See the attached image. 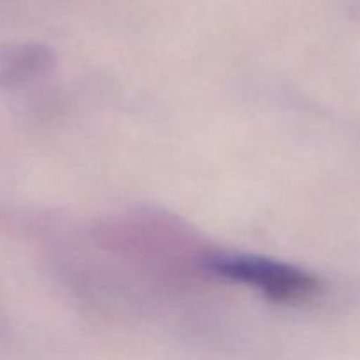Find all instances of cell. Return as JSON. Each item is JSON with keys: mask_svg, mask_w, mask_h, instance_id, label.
Wrapping results in <instances>:
<instances>
[{"mask_svg": "<svg viewBox=\"0 0 360 360\" xmlns=\"http://www.w3.org/2000/svg\"><path fill=\"white\" fill-rule=\"evenodd\" d=\"M206 267L217 276L255 288L276 302H301L320 290L315 274L257 255H213Z\"/></svg>", "mask_w": 360, "mask_h": 360, "instance_id": "1", "label": "cell"}, {"mask_svg": "<svg viewBox=\"0 0 360 360\" xmlns=\"http://www.w3.org/2000/svg\"><path fill=\"white\" fill-rule=\"evenodd\" d=\"M53 65L49 49L37 44L0 46V90L18 91L44 76Z\"/></svg>", "mask_w": 360, "mask_h": 360, "instance_id": "2", "label": "cell"}]
</instances>
